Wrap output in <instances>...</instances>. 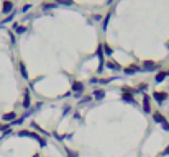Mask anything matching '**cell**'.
Instances as JSON below:
<instances>
[{
	"label": "cell",
	"instance_id": "cell-16",
	"mask_svg": "<svg viewBox=\"0 0 169 157\" xmlns=\"http://www.w3.org/2000/svg\"><path fill=\"white\" fill-rule=\"evenodd\" d=\"M110 17H112V12L108 13L107 17H105V20H103V23H102V29H103V31L107 29V26H108V21H110Z\"/></svg>",
	"mask_w": 169,
	"mask_h": 157
},
{
	"label": "cell",
	"instance_id": "cell-11",
	"mask_svg": "<svg viewBox=\"0 0 169 157\" xmlns=\"http://www.w3.org/2000/svg\"><path fill=\"white\" fill-rule=\"evenodd\" d=\"M105 66L108 67V69H112V70H120V66H118V62H115V61H108Z\"/></svg>",
	"mask_w": 169,
	"mask_h": 157
},
{
	"label": "cell",
	"instance_id": "cell-21",
	"mask_svg": "<svg viewBox=\"0 0 169 157\" xmlns=\"http://www.w3.org/2000/svg\"><path fill=\"white\" fill-rule=\"evenodd\" d=\"M123 90V93H130V95H133V93H136L135 92V88H130V87H123L122 88Z\"/></svg>",
	"mask_w": 169,
	"mask_h": 157
},
{
	"label": "cell",
	"instance_id": "cell-4",
	"mask_svg": "<svg viewBox=\"0 0 169 157\" xmlns=\"http://www.w3.org/2000/svg\"><path fill=\"white\" fill-rule=\"evenodd\" d=\"M153 98L156 100V102H159V103H163V102L168 98V93H166V92H154V93H153Z\"/></svg>",
	"mask_w": 169,
	"mask_h": 157
},
{
	"label": "cell",
	"instance_id": "cell-15",
	"mask_svg": "<svg viewBox=\"0 0 169 157\" xmlns=\"http://www.w3.org/2000/svg\"><path fill=\"white\" fill-rule=\"evenodd\" d=\"M94 97H95L97 100H102L103 97H105V90H95V92H94Z\"/></svg>",
	"mask_w": 169,
	"mask_h": 157
},
{
	"label": "cell",
	"instance_id": "cell-25",
	"mask_svg": "<svg viewBox=\"0 0 169 157\" xmlns=\"http://www.w3.org/2000/svg\"><path fill=\"white\" fill-rule=\"evenodd\" d=\"M12 20H13V13L10 15V17H7V18H5V20L2 21V23H8V21H12Z\"/></svg>",
	"mask_w": 169,
	"mask_h": 157
},
{
	"label": "cell",
	"instance_id": "cell-22",
	"mask_svg": "<svg viewBox=\"0 0 169 157\" xmlns=\"http://www.w3.org/2000/svg\"><path fill=\"white\" fill-rule=\"evenodd\" d=\"M89 102H92V97H82V98H81V102H79V105H82V103H89Z\"/></svg>",
	"mask_w": 169,
	"mask_h": 157
},
{
	"label": "cell",
	"instance_id": "cell-19",
	"mask_svg": "<svg viewBox=\"0 0 169 157\" xmlns=\"http://www.w3.org/2000/svg\"><path fill=\"white\" fill-rule=\"evenodd\" d=\"M13 28H15V31H17L18 34H21V33H25V31H26V28H25V26H18V25H15Z\"/></svg>",
	"mask_w": 169,
	"mask_h": 157
},
{
	"label": "cell",
	"instance_id": "cell-20",
	"mask_svg": "<svg viewBox=\"0 0 169 157\" xmlns=\"http://www.w3.org/2000/svg\"><path fill=\"white\" fill-rule=\"evenodd\" d=\"M103 51L107 53V56H112V54H113V51H112V48L108 44H103Z\"/></svg>",
	"mask_w": 169,
	"mask_h": 157
},
{
	"label": "cell",
	"instance_id": "cell-7",
	"mask_svg": "<svg viewBox=\"0 0 169 157\" xmlns=\"http://www.w3.org/2000/svg\"><path fill=\"white\" fill-rule=\"evenodd\" d=\"M166 77H168V70H161V72H158V74H156V78H154V82H156V83H161Z\"/></svg>",
	"mask_w": 169,
	"mask_h": 157
},
{
	"label": "cell",
	"instance_id": "cell-2",
	"mask_svg": "<svg viewBox=\"0 0 169 157\" xmlns=\"http://www.w3.org/2000/svg\"><path fill=\"white\" fill-rule=\"evenodd\" d=\"M72 93H74L76 98H81L84 93V83L82 82H74L72 83Z\"/></svg>",
	"mask_w": 169,
	"mask_h": 157
},
{
	"label": "cell",
	"instance_id": "cell-18",
	"mask_svg": "<svg viewBox=\"0 0 169 157\" xmlns=\"http://www.w3.org/2000/svg\"><path fill=\"white\" fill-rule=\"evenodd\" d=\"M31 128H35V129H38V131H40V132H43V134H45V136H49V132H46V131H43V129H41V128H40V126H38V124H36V123H35V121H33V123H31Z\"/></svg>",
	"mask_w": 169,
	"mask_h": 157
},
{
	"label": "cell",
	"instance_id": "cell-26",
	"mask_svg": "<svg viewBox=\"0 0 169 157\" xmlns=\"http://www.w3.org/2000/svg\"><path fill=\"white\" fill-rule=\"evenodd\" d=\"M161 126H163V129H164V131H169V123H168V121H166V123H163Z\"/></svg>",
	"mask_w": 169,
	"mask_h": 157
},
{
	"label": "cell",
	"instance_id": "cell-30",
	"mask_svg": "<svg viewBox=\"0 0 169 157\" xmlns=\"http://www.w3.org/2000/svg\"><path fill=\"white\" fill-rule=\"evenodd\" d=\"M166 46H168V49H169V43H166Z\"/></svg>",
	"mask_w": 169,
	"mask_h": 157
},
{
	"label": "cell",
	"instance_id": "cell-1",
	"mask_svg": "<svg viewBox=\"0 0 169 157\" xmlns=\"http://www.w3.org/2000/svg\"><path fill=\"white\" fill-rule=\"evenodd\" d=\"M18 136H28V137H33V139H36L38 142H40V146H41V147H46V141L43 139L41 136L35 134V132H30V131H20V132H18Z\"/></svg>",
	"mask_w": 169,
	"mask_h": 157
},
{
	"label": "cell",
	"instance_id": "cell-29",
	"mask_svg": "<svg viewBox=\"0 0 169 157\" xmlns=\"http://www.w3.org/2000/svg\"><path fill=\"white\" fill-rule=\"evenodd\" d=\"M163 156H169V146L164 149V151H163Z\"/></svg>",
	"mask_w": 169,
	"mask_h": 157
},
{
	"label": "cell",
	"instance_id": "cell-28",
	"mask_svg": "<svg viewBox=\"0 0 169 157\" xmlns=\"http://www.w3.org/2000/svg\"><path fill=\"white\" fill-rule=\"evenodd\" d=\"M30 8H31V5H25V7H23V8H21V12H28Z\"/></svg>",
	"mask_w": 169,
	"mask_h": 157
},
{
	"label": "cell",
	"instance_id": "cell-8",
	"mask_svg": "<svg viewBox=\"0 0 169 157\" xmlns=\"http://www.w3.org/2000/svg\"><path fill=\"white\" fill-rule=\"evenodd\" d=\"M141 70V67H138V66H130V67H127L125 69V74L127 75H133V74H136V72H140Z\"/></svg>",
	"mask_w": 169,
	"mask_h": 157
},
{
	"label": "cell",
	"instance_id": "cell-5",
	"mask_svg": "<svg viewBox=\"0 0 169 157\" xmlns=\"http://www.w3.org/2000/svg\"><path fill=\"white\" fill-rule=\"evenodd\" d=\"M143 110L146 113H151V107H149V97L143 93Z\"/></svg>",
	"mask_w": 169,
	"mask_h": 157
},
{
	"label": "cell",
	"instance_id": "cell-10",
	"mask_svg": "<svg viewBox=\"0 0 169 157\" xmlns=\"http://www.w3.org/2000/svg\"><path fill=\"white\" fill-rule=\"evenodd\" d=\"M123 102H127V103H132V105H136L135 98H133V95H130V93H123Z\"/></svg>",
	"mask_w": 169,
	"mask_h": 157
},
{
	"label": "cell",
	"instance_id": "cell-6",
	"mask_svg": "<svg viewBox=\"0 0 169 157\" xmlns=\"http://www.w3.org/2000/svg\"><path fill=\"white\" fill-rule=\"evenodd\" d=\"M153 120L156 121L158 124H163V123H166V118H164L163 115H161L159 111H154V113H153Z\"/></svg>",
	"mask_w": 169,
	"mask_h": 157
},
{
	"label": "cell",
	"instance_id": "cell-23",
	"mask_svg": "<svg viewBox=\"0 0 169 157\" xmlns=\"http://www.w3.org/2000/svg\"><path fill=\"white\" fill-rule=\"evenodd\" d=\"M56 2H58V4H61V5H72V4H74L72 0H56Z\"/></svg>",
	"mask_w": 169,
	"mask_h": 157
},
{
	"label": "cell",
	"instance_id": "cell-32",
	"mask_svg": "<svg viewBox=\"0 0 169 157\" xmlns=\"http://www.w3.org/2000/svg\"><path fill=\"white\" fill-rule=\"evenodd\" d=\"M168 75H169V70H168Z\"/></svg>",
	"mask_w": 169,
	"mask_h": 157
},
{
	"label": "cell",
	"instance_id": "cell-9",
	"mask_svg": "<svg viewBox=\"0 0 169 157\" xmlns=\"http://www.w3.org/2000/svg\"><path fill=\"white\" fill-rule=\"evenodd\" d=\"M13 10V4L10 2V0H5L4 2V8H2V12L4 13H8V12H12Z\"/></svg>",
	"mask_w": 169,
	"mask_h": 157
},
{
	"label": "cell",
	"instance_id": "cell-31",
	"mask_svg": "<svg viewBox=\"0 0 169 157\" xmlns=\"http://www.w3.org/2000/svg\"><path fill=\"white\" fill-rule=\"evenodd\" d=\"M33 157H40V156H33Z\"/></svg>",
	"mask_w": 169,
	"mask_h": 157
},
{
	"label": "cell",
	"instance_id": "cell-27",
	"mask_svg": "<svg viewBox=\"0 0 169 157\" xmlns=\"http://www.w3.org/2000/svg\"><path fill=\"white\" fill-rule=\"evenodd\" d=\"M71 111V107H66V108H62V115H67V113Z\"/></svg>",
	"mask_w": 169,
	"mask_h": 157
},
{
	"label": "cell",
	"instance_id": "cell-13",
	"mask_svg": "<svg viewBox=\"0 0 169 157\" xmlns=\"http://www.w3.org/2000/svg\"><path fill=\"white\" fill-rule=\"evenodd\" d=\"M15 118H17V115L12 111V113H5L2 120H4V121H15Z\"/></svg>",
	"mask_w": 169,
	"mask_h": 157
},
{
	"label": "cell",
	"instance_id": "cell-14",
	"mask_svg": "<svg viewBox=\"0 0 169 157\" xmlns=\"http://www.w3.org/2000/svg\"><path fill=\"white\" fill-rule=\"evenodd\" d=\"M23 108H30V92L25 90V97H23Z\"/></svg>",
	"mask_w": 169,
	"mask_h": 157
},
{
	"label": "cell",
	"instance_id": "cell-12",
	"mask_svg": "<svg viewBox=\"0 0 169 157\" xmlns=\"http://www.w3.org/2000/svg\"><path fill=\"white\" fill-rule=\"evenodd\" d=\"M146 90H148V83H140V85H138V87L135 88L136 93H144Z\"/></svg>",
	"mask_w": 169,
	"mask_h": 157
},
{
	"label": "cell",
	"instance_id": "cell-17",
	"mask_svg": "<svg viewBox=\"0 0 169 157\" xmlns=\"http://www.w3.org/2000/svg\"><path fill=\"white\" fill-rule=\"evenodd\" d=\"M20 72H21V75H23L25 78H28V72H26V67H25L23 62H20Z\"/></svg>",
	"mask_w": 169,
	"mask_h": 157
},
{
	"label": "cell",
	"instance_id": "cell-3",
	"mask_svg": "<svg viewBox=\"0 0 169 157\" xmlns=\"http://www.w3.org/2000/svg\"><path fill=\"white\" fill-rule=\"evenodd\" d=\"M158 64L156 62H153V61H144L143 62V70H146V72H148V70H156L158 69Z\"/></svg>",
	"mask_w": 169,
	"mask_h": 157
},
{
	"label": "cell",
	"instance_id": "cell-24",
	"mask_svg": "<svg viewBox=\"0 0 169 157\" xmlns=\"http://www.w3.org/2000/svg\"><path fill=\"white\" fill-rule=\"evenodd\" d=\"M56 5H58V4H45V5H43V8H45V10H49V8H54Z\"/></svg>",
	"mask_w": 169,
	"mask_h": 157
}]
</instances>
